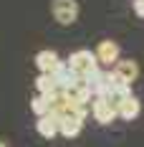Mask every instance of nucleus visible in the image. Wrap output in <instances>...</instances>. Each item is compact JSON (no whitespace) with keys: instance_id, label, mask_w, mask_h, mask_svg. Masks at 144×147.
Masks as SVG:
<instances>
[{"instance_id":"1","label":"nucleus","mask_w":144,"mask_h":147,"mask_svg":"<svg viewBox=\"0 0 144 147\" xmlns=\"http://www.w3.org/2000/svg\"><path fill=\"white\" fill-rule=\"evenodd\" d=\"M66 66L73 71L76 79H86L88 74H94L96 69H99V61H96V56H94L91 51H76V53L68 56Z\"/></svg>"},{"instance_id":"2","label":"nucleus","mask_w":144,"mask_h":147,"mask_svg":"<svg viewBox=\"0 0 144 147\" xmlns=\"http://www.w3.org/2000/svg\"><path fill=\"white\" fill-rule=\"evenodd\" d=\"M51 15L58 26H71L78 18V3L76 0H53L51 3Z\"/></svg>"},{"instance_id":"3","label":"nucleus","mask_w":144,"mask_h":147,"mask_svg":"<svg viewBox=\"0 0 144 147\" xmlns=\"http://www.w3.org/2000/svg\"><path fill=\"white\" fill-rule=\"evenodd\" d=\"M63 96L73 104H88L91 102V89H88L86 79H73L71 84L63 89Z\"/></svg>"},{"instance_id":"4","label":"nucleus","mask_w":144,"mask_h":147,"mask_svg":"<svg viewBox=\"0 0 144 147\" xmlns=\"http://www.w3.org/2000/svg\"><path fill=\"white\" fill-rule=\"evenodd\" d=\"M88 112H91V117L96 119L99 124H111V122L116 119V109L106 102L104 96H94V102H91V107H88Z\"/></svg>"},{"instance_id":"5","label":"nucleus","mask_w":144,"mask_h":147,"mask_svg":"<svg viewBox=\"0 0 144 147\" xmlns=\"http://www.w3.org/2000/svg\"><path fill=\"white\" fill-rule=\"evenodd\" d=\"M86 84L91 89V96H104L106 89H109V69H101L99 66L94 74L86 76Z\"/></svg>"},{"instance_id":"6","label":"nucleus","mask_w":144,"mask_h":147,"mask_svg":"<svg viewBox=\"0 0 144 147\" xmlns=\"http://www.w3.org/2000/svg\"><path fill=\"white\" fill-rule=\"evenodd\" d=\"M111 74H114V76L119 79V81H121V84L131 86V81L139 76V69H137V63H134V61H124V59H119V61L114 63Z\"/></svg>"},{"instance_id":"7","label":"nucleus","mask_w":144,"mask_h":147,"mask_svg":"<svg viewBox=\"0 0 144 147\" xmlns=\"http://www.w3.org/2000/svg\"><path fill=\"white\" fill-rule=\"evenodd\" d=\"M96 61H99L101 66H114L116 61H119V46L114 41H101L96 46Z\"/></svg>"},{"instance_id":"8","label":"nucleus","mask_w":144,"mask_h":147,"mask_svg":"<svg viewBox=\"0 0 144 147\" xmlns=\"http://www.w3.org/2000/svg\"><path fill=\"white\" fill-rule=\"evenodd\" d=\"M114 109H116V117H121V119H127V122H131V119L139 117V112H142V104H139V99H137V96H127L124 102L116 104Z\"/></svg>"},{"instance_id":"9","label":"nucleus","mask_w":144,"mask_h":147,"mask_svg":"<svg viewBox=\"0 0 144 147\" xmlns=\"http://www.w3.org/2000/svg\"><path fill=\"white\" fill-rule=\"evenodd\" d=\"M81 127H84V119L73 117V114H66V117L58 119V134H63V137H78L81 134Z\"/></svg>"},{"instance_id":"10","label":"nucleus","mask_w":144,"mask_h":147,"mask_svg":"<svg viewBox=\"0 0 144 147\" xmlns=\"http://www.w3.org/2000/svg\"><path fill=\"white\" fill-rule=\"evenodd\" d=\"M48 76L53 79V84H56L58 89H66V86L73 81V79H76V76H73V71L66 66V61H58V66H56L51 74H48Z\"/></svg>"},{"instance_id":"11","label":"nucleus","mask_w":144,"mask_h":147,"mask_svg":"<svg viewBox=\"0 0 144 147\" xmlns=\"http://www.w3.org/2000/svg\"><path fill=\"white\" fill-rule=\"evenodd\" d=\"M35 127H38V134H41V137L53 140V137L58 134V119L48 112V114H43V117H38V124H35Z\"/></svg>"},{"instance_id":"12","label":"nucleus","mask_w":144,"mask_h":147,"mask_svg":"<svg viewBox=\"0 0 144 147\" xmlns=\"http://www.w3.org/2000/svg\"><path fill=\"white\" fill-rule=\"evenodd\" d=\"M58 53L56 51H41L38 56H35V66H38V71L41 74H51L53 69L58 66Z\"/></svg>"},{"instance_id":"13","label":"nucleus","mask_w":144,"mask_h":147,"mask_svg":"<svg viewBox=\"0 0 144 147\" xmlns=\"http://www.w3.org/2000/svg\"><path fill=\"white\" fill-rule=\"evenodd\" d=\"M35 89H38V94H56L58 86L53 84V79L48 76V74H38V79H35Z\"/></svg>"},{"instance_id":"14","label":"nucleus","mask_w":144,"mask_h":147,"mask_svg":"<svg viewBox=\"0 0 144 147\" xmlns=\"http://www.w3.org/2000/svg\"><path fill=\"white\" fill-rule=\"evenodd\" d=\"M30 109H33L38 117L48 114V112H51V96H48V94H35V99H33V104H30Z\"/></svg>"},{"instance_id":"15","label":"nucleus","mask_w":144,"mask_h":147,"mask_svg":"<svg viewBox=\"0 0 144 147\" xmlns=\"http://www.w3.org/2000/svg\"><path fill=\"white\" fill-rule=\"evenodd\" d=\"M134 13L139 15V18H144V0H137L134 3Z\"/></svg>"},{"instance_id":"16","label":"nucleus","mask_w":144,"mask_h":147,"mask_svg":"<svg viewBox=\"0 0 144 147\" xmlns=\"http://www.w3.org/2000/svg\"><path fill=\"white\" fill-rule=\"evenodd\" d=\"M0 147H3V145H0Z\"/></svg>"}]
</instances>
